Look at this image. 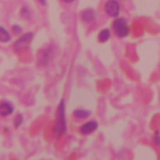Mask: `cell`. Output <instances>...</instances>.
Here are the masks:
<instances>
[{"mask_svg": "<svg viewBox=\"0 0 160 160\" xmlns=\"http://www.w3.org/2000/svg\"><path fill=\"white\" fill-rule=\"evenodd\" d=\"M110 36H111V31L109 30V29H102L100 32H99V36H98V39H99V41L100 42H106L109 39H110Z\"/></svg>", "mask_w": 160, "mask_h": 160, "instance_id": "10", "label": "cell"}, {"mask_svg": "<svg viewBox=\"0 0 160 160\" xmlns=\"http://www.w3.org/2000/svg\"><path fill=\"white\" fill-rule=\"evenodd\" d=\"M95 18H96V14H95V11H94L92 9H84V10L80 12V19H81L84 22H86V24L92 22V21L95 20Z\"/></svg>", "mask_w": 160, "mask_h": 160, "instance_id": "6", "label": "cell"}, {"mask_svg": "<svg viewBox=\"0 0 160 160\" xmlns=\"http://www.w3.org/2000/svg\"><path fill=\"white\" fill-rule=\"evenodd\" d=\"M21 26L20 25H12V31L15 32V34H20L21 32Z\"/></svg>", "mask_w": 160, "mask_h": 160, "instance_id": "14", "label": "cell"}, {"mask_svg": "<svg viewBox=\"0 0 160 160\" xmlns=\"http://www.w3.org/2000/svg\"><path fill=\"white\" fill-rule=\"evenodd\" d=\"M14 112V106L9 101H1L0 102V115L1 116H9Z\"/></svg>", "mask_w": 160, "mask_h": 160, "instance_id": "8", "label": "cell"}, {"mask_svg": "<svg viewBox=\"0 0 160 160\" xmlns=\"http://www.w3.org/2000/svg\"><path fill=\"white\" fill-rule=\"evenodd\" d=\"M90 115V111L89 110H85V109H76L74 111V116L78 118V119H85Z\"/></svg>", "mask_w": 160, "mask_h": 160, "instance_id": "11", "label": "cell"}, {"mask_svg": "<svg viewBox=\"0 0 160 160\" xmlns=\"http://www.w3.org/2000/svg\"><path fill=\"white\" fill-rule=\"evenodd\" d=\"M98 126H99V124H98L96 121L91 120V121L85 122V124L80 128V131H81V134H91V132H94V131L98 129Z\"/></svg>", "mask_w": 160, "mask_h": 160, "instance_id": "7", "label": "cell"}, {"mask_svg": "<svg viewBox=\"0 0 160 160\" xmlns=\"http://www.w3.org/2000/svg\"><path fill=\"white\" fill-rule=\"evenodd\" d=\"M32 39H34V32H25V34H22V35L15 41V44H14V50H15V51H21V50H24V49L31 42Z\"/></svg>", "mask_w": 160, "mask_h": 160, "instance_id": "4", "label": "cell"}, {"mask_svg": "<svg viewBox=\"0 0 160 160\" xmlns=\"http://www.w3.org/2000/svg\"><path fill=\"white\" fill-rule=\"evenodd\" d=\"M62 2H65V4H71V2H74L75 0H61Z\"/></svg>", "mask_w": 160, "mask_h": 160, "instance_id": "16", "label": "cell"}, {"mask_svg": "<svg viewBox=\"0 0 160 160\" xmlns=\"http://www.w3.org/2000/svg\"><path fill=\"white\" fill-rule=\"evenodd\" d=\"M21 122H22V115H21V114H18V115H16V119H15V121H14V126H15V128H19V126L21 125Z\"/></svg>", "mask_w": 160, "mask_h": 160, "instance_id": "13", "label": "cell"}, {"mask_svg": "<svg viewBox=\"0 0 160 160\" xmlns=\"http://www.w3.org/2000/svg\"><path fill=\"white\" fill-rule=\"evenodd\" d=\"M54 56V51H52V46L49 45L46 48H42L39 54H38V62L39 65H48Z\"/></svg>", "mask_w": 160, "mask_h": 160, "instance_id": "3", "label": "cell"}, {"mask_svg": "<svg viewBox=\"0 0 160 160\" xmlns=\"http://www.w3.org/2000/svg\"><path fill=\"white\" fill-rule=\"evenodd\" d=\"M152 139H154V142H155V144H158V145L160 146V135H159V134H156V135H154V138H152Z\"/></svg>", "mask_w": 160, "mask_h": 160, "instance_id": "15", "label": "cell"}, {"mask_svg": "<svg viewBox=\"0 0 160 160\" xmlns=\"http://www.w3.org/2000/svg\"><path fill=\"white\" fill-rule=\"evenodd\" d=\"M120 2L118 0H108L105 2V11L110 18H118L120 14Z\"/></svg>", "mask_w": 160, "mask_h": 160, "instance_id": "5", "label": "cell"}, {"mask_svg": "<svg viewBox=\"0 0 160 160\" xmlns=\"http://www.w3.org/2000/svg\"><path fill=\"white\" fill-rule=\"evenodd\" d=\"M10 40H11V34L4 26H0V42H9Z\"/></svg>", "mask_w": 160, "mask_h": 160, "instance_id": "9", "label": "cell"}, {"mask_svg": "<svg viewBox=\"0 0 160 160\" xmlns=\"http://www.w3.org/2000/svg\"><path fill=\"white\" fill-rule=\"evenodd\" d=\"M38 1H39L41 5H45V4H46V0H38Z\"/></svg>", "mask_w": 160, "mask_h": 160, "instance_id": "17", "label": "cell"}, {"mask_svg": "<svg viewBox=\"0 0 160 160\" xmlns=\"http://www.w3.org/2000/svg\"><path fill=\"white\" fill-rule=\"evenodd\" d=\"M20 15H21V18H24L25 20H29L30 18H31V11H30V9L28 8V6H21V10H20Z\"/></svg>", "mask_w": 160, "mask_h": 160, "instance_id": "12", "label": "cell"}, {"mask_svg": "<svg viewBox=\"0 0 160 160\" xmlns=\"http://www.w3.org/2000/svg\"><path fill=\"white\" fill-rule=\"evenodd\" d=\"M111 26H112V29H114L116 36L120 38V39L126 38V36L130 34V28H129V25H128V22H126L125 19L115 18V20L112 21Z\"/></svg>", "mask_w": 160, "mask_h": 160, "instance_id": "2", "label": "cell"}, {"mask_svg": "<svg viewBox=\"0 0 160 160\" xmlns=\"http://www.w3.org/2000/svg\"><path fill=\"white\" fill-rule=\"evenodd\" d=\"M66 131V124H65V100L61 99L58 110H56V124H55V135L59 138Z\"/></svg>", "mask_w": 160, "mask_h": 160, "instance_id": "1", "label": "cell"}]
</instances>
